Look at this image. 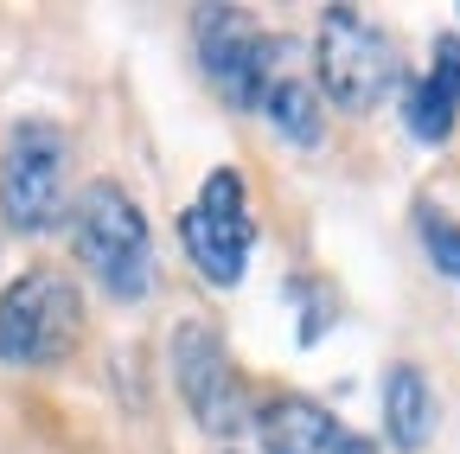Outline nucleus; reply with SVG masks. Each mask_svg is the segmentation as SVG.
I'll list each match as a JSON object with an SVG mask.
<instances>
[{
    "label": "nucleus",
    "mask_w": 460,
    "mask_h": 454,
    "mask_svg": "<svg viewBox=\"0 0 460 454\" xmlns=\"http://www.w3.org/2000/svg\"><path fill=\"white\" fill-rule=\"evenodd\" d=\"M84 339V295L65 269H26L0 289V365L51 371Z\"/></svg>",
    "instance_id": "obj_2"
},
{
    "label": "nucleus",
    "mask_w": 460,
    "mask_h": 454,
    "mask_svg": "<svg viewBox=\"0 0 460 454\" xmlns=\"http://www.w3.org/2000/svg\"><path fill=\"white\" fill-rule=\"evenodd\" d=\"M402 122H410V135L429 141V147H441L454 135V122H460V39H447V32L435 39L422 77L410 84V96H402Z\"/></svg>",
    "instance_id": "obj_9"
},
{
    "label": "nucleus",
    "mask_w": 460,
    "mask_h": 454,
    "mask_svg": "<svg viewBox=\"0 0 460 454\" xmlns=\"http://www.w3.org/2000/svg\"><path fill=\"white\" fill-rule=\"evenodd\" d=\"M256 116H262L281 141H295V147H320V141H326V96H320V84H314L301 65H288V71L269 84V96H262Z\"/></svg>",
    "instance_id": "obj_11"
},
{
    "label": "nucleus",
    "mask_w": 460,
    "mask_h": 454,
    "mask_svg": "<svg viewBox=\"0 0 460 454\" xmlns=\"http://www.w3.org/2000/svg\"><path fill=\"white\" fill-rule=\"evenodd\" d=\"M384 441L396 454H422L435 441V384L410 359H396L384 371Z\"/></svg>",
    "instance_id": "obj_10"
},
{
    "label": "nucleus",
    "mask_w": 460,
    "mask_h": 454,
    "mask_svg": "<svg viewBox=\"0 0 460 454\" xmlns=\"http://www.w3.org/2000/svg\"><path fill=\"white\" fill-rule=\"evenodd\" d=\"M314 84H320V96L332 109H345V116H371V109L402 84L396 39L377 20H365L358 7H320Z\"/></svg>",
    "instance_id": "obj_3"
},
{
    "label": "nucleus",
    "mask_w": 460,
    "mask_h": 454,
    "mask_svg": "<svg viewBox=\"0 0 460 454\" xmlns=\"http://www.w3.org/2000/svg\"><path fill=\"white\" fill-rule=\"evenodd\" d=\"M416 237L429 250V269L447 275V281H460V218L441 211L435 199H416Z\"/></svg>",
    "instance_id": "obj_12"
},
{
    "label": "nucleus",
    "mask_w": 460,
    "mask_h": 454,
    "mask_svg": "<svg viewBox=\"0 0 460 454\" xmlns=\"http://www.w3.org/2000/svg\"><path fill=\"white\" fill-rule=\"evenodd\" d=\"M0 218L20 237L58 231L71 218V141L58 122L26 116L0 147Z\"/></svg>",
    "instance_id": "obj_5"
},
{
    "label": "nucleus",
    "mask_w": 460,
    "mask_h": 454,
    "mask_svg": "<svg viewBox=\"0 0 460 454\" xmlns=\"http://www.w3.org/2000/svg\"><path fill=\"white\" fill-rule=\"evenodd\" d=\"M71 250L90 269V281L109 301H147L160 289V256H154V231H147V211L122 180H90L71 199Z\"/></svg>",
    "instance_id": "obj_1"
},
{
    "label": "nucleus",
    "mask_w": 460,
    "mask_h": 454,
    "mask_svg": "<svg viewBox=\"0 0 460 454\" xmlns=\"http://www.w3.org/2000/svg\"><path fill=\"white\" fill-rule=\"evenodd\" d=\"M166 371H172V390H180V404L192 410L199 429L211 435H243L256 423V396L230 359L224 333L205 320V314H186L166 339Z\"/></svg>",
    "instance_id": "obj_7"
},
{
    "label": "nucleus",
    "mask_w": 460,
    "mask_h": 454,
    "mask_svg": "<svg viewBox=\"0 0 460 454\" xmlns=\"http://www.w3.org/2000/svg\"><path fill=\"white\" fill-rule=\"evenodd\" d=\"M180 244L205 289H217V295L243 289L250 256H256V205H250V180L237 166H211L205 174V186L180 211Z\"/></svg>",
    "instance_id": "obj_6"
},
{
    "label": "nucleus",
    "mask_w": 460,
    "mask_h": 454,
    "mask_svg": "<svg viewBox=\"0 0 460 454\" xmlns=\"http://www.w3.org/2000/svg\"><path fill=\"white\" fill-rule=\"evenodd\" d=\"M192 45H199V71L230 109H262L269 84L301 65V45H288L281 32H262L243 7H199L192 13Z\"/></svg>",
    "instance_id": "obj_4"
},
{
    "label": "nucleus",
    "mask_w": 460,
    "mask_h": 454,
    "mask_svg": "<svg viewBox=\"0 0 460 454\" xmlns=\"http://www.w3.org/2000/svg\"><path fill=\"white\" fill-rule=\"evenodd\" d=\"M230 454H237V448H230Z\"/></svg>",
    "instance_id": "obj_13"
},
{
    "label": "nucleus",
    "mask_w": 460,
    "mask_h": 454,
    "mask_svg": "<svg viewBox=\"0 0 460 454\" xmlns=\"http://www.w3.org/2000/svg\"><path fill=\"white\" fill-rule=\"evenodd\" d=\"M256 448L262 454H377L371 435L345 429L326 404L314 396H295V390H275L256 404Z\"/></svg>",
    "instance_id": "obj_8"
}]
</instances>
